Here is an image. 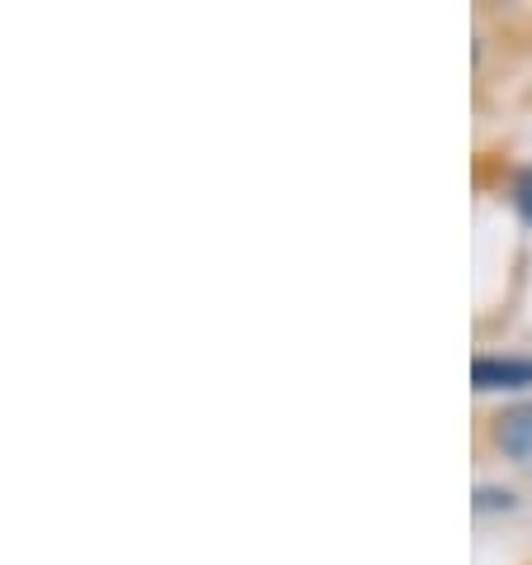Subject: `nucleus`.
I'll return each instance as SVG.
<instances>
[{
  "label": "nucleus",
  "mask_w": 532,
  "mask_h": 565,
  "mask_svg": "<svg viewBox=\"0 0 532 565\" xmlns=\"http://www.w3.org/2000/svg\"><path fill=\"white\" fill-rule=\"evenodd\" d=\"M494 443L513 461H532V404H519L494 423Z\"/></svg>",
  "instance_id": "f03ea898"
},
{
  "label": "nucleus",
  "mask_w": 532,
  "mask_h": 565,
  "mask_svg": "<svg viewBox=\"0 0 532 565\" xmlns=\"http://www.w3.org/2000/svg\"><path fill=\"white\" fill-rule=\"evenodd\" d=\"M471 381H476V390H528L532 356H476Z\"/></svg>",
  "instance_id": "f257e3e1"
},
{
  "label": "nucleus",
  "mask_w": 532,
  "mask_h": 565,
  "mask_svg": "<svg viewBox=\"0 0 532 565\" xmlns=\"http://www.w3.org/2000/svg\"><path fill=\"white\" fill-rule=\"evenodd\" d=\"M519 191H523V195H519V200H523V218H532V181H528V177H523Z\"/></svg>",
  "instance_id": "7ed1b4c3"
}]
</instances>
